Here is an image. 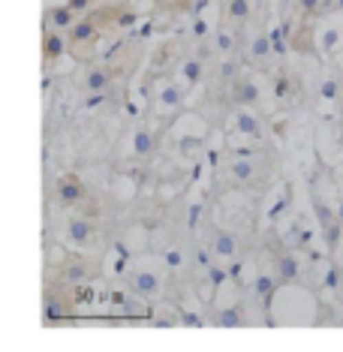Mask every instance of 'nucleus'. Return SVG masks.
I'll use <instances>...</instances> for the list:
<instances>
[{
  "label": "nucleus",
  "instance_id": "obj_10",
  "mask_svg": "<svg viewBox=\"0 0 343 352\" xmlns=\"http://www.w3.org/2000/svg\"><path fill=\"white\" fill-rule=\"evenodd\" d=\"M58 202L60 205H67V208H73V205H78L85 199V187H82V181L78 178H73V175H67V178H60L58 181Z\"/></svg>",
  "mask_w": 343,
  "mask_h": 352
},
{
  "label": "nucleus",
  "instance_id": "obj_26",
  "mask_svg": "<svg viewBox=\"0 0 343 352\" xmlns=\"http://www.w3.org/2000/svg\"><path fill=\"white\" fill-rule=\"evenodd\" d=\"M229 15H232V19H247V15H250V3H247V0H232V3H229Z\"/></svg>",
  "mask_w": 343,
  "mask_h": 352
},
{
  "label": "nucleus",
  "instance_id": "obj_17",
  "mask_svg": "<svg viewBox=\"0 0 343 352\" xmlns=\"http://www.w3.org/2000/svg\"><path fill=\"white\" fill-rule=\"evenodd\" d=\"M214 322H217L220 328H238V325H244V310L241 307L217 310V314H214Z\"/></svg>",
  "mask_w": 343,
  "mask_h": 352
},
{
  "label": "nucleus",
  "instance_id": "obj_11",
  "mask_svg": "<svg viewBox=\"0 0 343 352\" xmlns=\"http://www.w3.org/2000/svg\"><path fill=\"white\" fill-rule=\"evenodd\" d=\"M130 265H133V259H130V250H126L124 244H118L115 250L109 253V259H106L109 277H124V274H130Z\"/></svg>",
  "mask_w": 343,
  "mask_h": 352
},
{
  "label": "nucleus",
  "instance_id": "obj_15",
  "mask_svg": "<svg viewBox=\"0 0 343 352\" xmlns=\"http://www.w3.org/2000/svg\"><path fill=\"white\" fill-rule=\"evenodd\" d=\"M253 172H256V166H253L250 157H232V163H229V175L238 184H247L253 178Z\"/></svg>",
  "mask_w": 343,
  "mask_h": 352
},
{
  "label": "nucleus",
  "instance_id": "obj_21",
  "mask_svg": "<svg viewBox=\"0 0 343 352\" xmlns=\"http://www.w3.org/2000/svg\"><path fill=\"white\" fill-rule=\"evenodd\" d=\"M316 193H322V190H316ZM322 196L331 202V208H334V217H338V223L343 226V187H334L331 193H322Z\"/></svg>",
  "mask_w": 343,
  "mask_h": 352
},
{
  "label": "nucleus",
  "instance_id": "obj_5",
  "mask_svg": "<svg viewBox=\"0 0 343 352\" xmlns=\"http://www.w3.org/2000/svg\"><path fill=\"white\" fill-rule=\"evenodd\" d=\"M301 274H305V262H301V253L295 250H283L274 259V277L280 283H301Z\"/></svg>",
  "mask_w": 343,
  "mask_h": 352
},
{
  "label": "nucleus",
  "instance_id": "obj_31",
  "mask_svg": "<svg viewBox=\"0 0 343 352\" xmlns=\"http://www.w3.org/2000/svg\"><path fill=\"white\" fill-rule=\"evenodd\" d=\"M301 3H305V10L310 12V10H313V6H316V0H301Z\"/></svg>",
  "mask_w": 343,
  "mask_h": 352
},
{
  "label": "nucleus",
  "instance_id": "obj_3",
  "mask_svg": "<svg viewBox=\"0 0 343 352\" xmlns=\"http://www.w3.org/2000/svg\"><path fill=\"white\" fill-rule=\"evenodd\" d=\"M205 250L211 253V259L217 262V265H232L238 259V250H241V244H238V235L223 226H214L211 235H208V247Z\"/></svg>",
  "mask_w": 343,
  "mask_h": 352
},
{
  "label": "nucleus",
  "instance_id": "obj_7",
  "mask_svg": "<svg viewBox=\"0 0 343 352\" xmlns=\"http://www.w3.org/2000/svg\"><path fill=\"white\" fill-rule=\"evenodd\" d=\"M184 85H178L175 78H159L157 82V109L159 111H178L184 106Z\"/></svg>",
  "mask_w": 343,
  "mask_h": 352
},
{
  "label": "nucleus",
  "instance_id": "obj_34",
  "mask_svg": "<svg viewBox=\"0 0 343 352\" xmlns=\"http://www.w3.org/2000/svg\"><path fill=\"white\" fill-rule=\"evenodd\" d=\"M340 63H343V52H340Z\"/></svg>",
  "mask_w": 343,
  "mask_h": 352
},
{
  "label": "nucleus",
  "instance_id": "obj_30",
  "mask_svg": "<svg viewBox=\"0 0 343 352\" xmlns=\"http://www.w3.org/2000/svg\"><path fill=\"white\" fill-rule=\"evenodd\" d=\"M87 6V0H73V3H69V10H85Z\"/></svg>",
  "mask_w": 343,
  "mask_h": 352
},
{
  "label": "nucleus",
  "instance_id": "obj_24",
  "mask_svg": "<svg viewBox=\"0 0 343 352\" xmlns=\"http://www.w3.org/2000/svg\"><path fill=\"white\" fill-rule=\"evenodd\" d=\"M52 25L54 28H69L73 25V10H69V6H58V10H52Z\"/></svg>",
  "mask_w": 343,
  "mask_h": 352
},
{
  "label": "nucleus",
  "instance_id": "obj_12",
  "mask_svg": "<svg viewBox=\"0 0 343 352\" xmlns=\"http://www.w3.org/2000/svg\"><path fill=\"white\" fill-rule=\"evenodd\" d=\"M338 49H343V34L338 28H322L316 36V52L322 54V58H329V54H334Z\"/></svg>",
  "mask_w": 343,
  "mask_h": 352
},
{
  "label": "nucleus",
  "instance_id": "obj_1",
  "mask_svg": "<svg viewBox=\"0 0 343 352\" xmlns=\"http://www.w3.org/2000/svg\"><path fill=\"white\" fill-rule=\"evenodd\" d=\"M271 325H313L319 322V295L305 283H280L268 301Z\"/></svg>",
  "mask_w": 343,
  "mask_h": 352
},
{
  "label": "nucleus",
  "instance_id": "obj_18",
  "mask_svg": "<svg viewBox=\"0 0 343 352\" xmlns=\"http://www.w3.org/2000/svg\"><path fill=\"white\" fill-rule=\"evenodd\" d=\"M85 87L91 94H102L109 87V73L106 69H100V67H93V69H87V76H85Z\"/></svg>",
  "mask_w": 343,
  "mask_h": 352
},
{
  "label": "nucleus",
  "instance_id": "obj_33",
  "mask_svg": "<svg viewBox=\"0 0 343 352\" xmlns=\"http://www.w3.org/2000/svg\"><path fill=\"white\" fill-rule=\"evenodd\" d=\"M340 244H343V238H340ZM340 265H343V256H340Z\"/></svg>",
  "mask_w": 343,
  "mask_h": 352
},
{
  "label": "nucleus",
  "instance_id": "obj_6",
  "mask_svg": "<svg viewBox=\"0 0 343 352\" xmlns=\"http://www.w3.org/2000/svg\"><path fill=\"white\" fill-rule=\"evenodd\" d=\"M232 102L238 109H253V106H259L262 102V87L256 78H250V76H238L235 82H232Z\"/></svg>",
  "mask_w": 343,
  "mask_h": 352
},
{
  "label": "nucleus",
  "instance_id": "obj_2",
  "mask_svg": "<svg viewBox=\"0 0 343 352\" xmlns=\"http://www.w3.org/2000/svg\"><path fill=\"white\" fill-rule=\"evenodd\" d=\"M166 262L163 259H151V256H135L130 274H126V286L135 298L142 301H157L166 289Z\"/></svg>",
  "mask_w": 343,
  "mask_h": 352
},
{
  "label": "nucleus",
  "instance_id": "obj_28",
  "mask_svg": "<svg viewBox=\"0 0 343 352\" xmlns=\"http://www.w3.org/2000/svg\"><path fill=\"white\" fill-rule=\"evenodd\" d=\"M334 301H338V304H343V277H340L338 289H334Z\"/></svg>",
  "mask_w": 343,
  "mask_h": 352
},
{
  "label": "nucleus",
  "instance_id": "obj_19",
  "mask_svg": "<svg viewBox=\"0 0 343 352\" xmlns=\"http://www.w3.org/2000/svg\"><path fill=\"white\" fill-rule=\"evenodd\" d=\"M159 259L166 262V268H169V271H181V268L187 265V253L181 250V247H175V244L166 247V250L159 253Z\"/></svg>",
  "mask_w": 343,
  "mask_h": 352
},
{
  "label": "nucleus",
  "instance_id": "obj_13",
  "mask_svg": "<svg viewBox=\"0 0 343 352\" xmlns=\"http://www.w3.org/2000/svg\"><path fill=\"white\" fill-rule=\"evenodd\" d=\"M202 76H205V63L199 58H184L178 63V78L187 87H196L199 82H202Z\"/></svg>",
  "mask_w": 343,
  "mask_h": 352
},
{
  "label": "nucleus",
  "instance_id": "obj_20",
  "mask_svg": "<svg viewBox=\"0 0 343 352\" xmlns=\"http://www.w3.org/2000/svg\"><path fill=\"white\" fill-rule=\"evenodd\" d=\"M271 49H274V43H271L265 34H256L250 39V58L262 60V58H268V54H271Z\"/></svg>",
  "mask_w": 343,
  "mask_h": 352
},
{
  "label": "nucleus",
  "instance_id": "obj_9",
  "mask_svg": "<svg viewBox=\"0 0 343 352\" xmlns=\"http://www.w3.org/2000/svg\"><path fill=\"white\" fill-rule=\"evenodd\" d=\"M229 124H232V130L238 135H244V139H253V135H259V118L253 115V109H238L232 111V118H229Z\"/></svg>",
  "mask_w": 343,
  "mask_h": 352
},
{
  "label": "nucleus",
  "instance_id": "obj_29",
  "mask_svg": "<svg viewBox=\"0 0 343 352\" xmlns=\"http://www.w3.org/2000/svg\"><path fill=\"white\" fill-rule=\"evenodd\" d=\"M277 97H286V82H283V78H280V82H277Z\"/></svg>",
  "mask_w": 343,
  "mask_h": 352
},
{
  "label": "nucleus",
  "instance_id": "obj_25",
  "mask_svg": "<svg viewBox=\"0 0 343 352\" xmlns=\"http://www.w3.org/2000/svg\"><path fill=\"white\" fill-rule=\"evenodd\" d=\"M58 54H63V39L58 34L45 36V58H58Z\"/></svg>",
  "mask_w": 343,
  "mask_h": 352
},
{
  "label": "nucleus",
  "instance_id": "obj_4",
  "mask_svg": "<svg viewBox=\"0 0 343 352\" xmlns=\"http://www.w3.org/2000/svg\"><path fill=\"white\" fill-rule=\"evenodd\" d=\"M63 241L73 247V250H87L93 241V223L82 217V214H69L63 220Z\"/></svg>",
  "mask_w": 343,
  "mask_h": 352
},
{
  "label": "nucleus",
  "instance_id": "obj_22",
  "mask_svg": "<svg viewBox=\"0 0 343 352\" xmlns=\"http://www.w3.org/2000/svg\"><path fill=\"white\" fill-rule=\"evenodd\" d=\"M214 45H217L220 54H232L235 45H238V39H235V34H229V30H220L217 39H214Z\"/></svg>",
  "mask_w": 343,
  "mask_h": 352
},
{
  "label": "nucleus",
  "instance_id": "obj_23",
  "mask_svg": "<svg viewBox=\"0 0 343 352\" xmlns=\"http://www.w3.org/2000/svg\"><path fill=\"white\" fill-rule=\"evenodd\" d=\"M93 34H97V25H93V21H78L73 28V43H87Z\"/></svg>",
  "mask_w": 343,
  "mask_h": 352
},
{
  "label": "nucleus",
  "instance_id": "obj_8",
  "mask_svg": "<svg viewBox=\"0 0 343 352\" xmlns=\"http://www.w3.org/2000/svg\"><path fill=\"white\" fill-rule=\"evenodd\" d=\"M277 289H280V280H277L274 277V271H256V277H253V283H250V289H247V292H250L253 295V298H256L259 304H262V307H265L268 310V301L271 298H274V292Z\"/></svg>",
  "mask_w": 343,
  "mask_h": 352
},
{
  "label": "nucleus",
  "instance_id": "obj_27",
  "mask_svg": "<svg viewBox=\"0 0 343 352\" xmlns=\"http://www.w3.org/2000/svg\"><path fill=\"white\" fill-rule=\"evenodd\" d=\"M199 217H202V202H193V205L187 208V223H190V229L199 226Z\"/></svg>",
  "mask_w": 343,
  "mask_h": 352
},
{
  "label": "nucleus",
  "instance_id": "obj_14",
  "mask_svg": "<svg viewBox=\"0 0 343 352\" xmlns=\"http://www.w3.org/2000/svg\"><path fill=\"white\" fill-rule=\"evenodd\" d=\"M133 145H130V151L135 157H148L151 151H154V133L151 130H145V126H135L133 130Z\"/></svg>",
  "mask_w": 343,
  "mask_h": 352
},
{
  "label": "nucleus",
  "instance_id": "obj_16",
  "mask_svg": "<svg viewBox=\"0 0 343 352\" xmlns=\"http://www.w3.org/2000/svg\"><path fill=\"white\" fill-rule=\"evenodd\" d=\"M316 97L322 106H338V100H340V85H338V78H322V85H319V91H316Z\"/></svg>",
  "mask_w": 343,
  "mask_h": 352
},
{
  "label": "nucleus",
  "instance_id": "obj_32",
  "mask_svg": "<svg viewBox=\"0 0 343 352\" xmlns=\"http://www.w3.org/2000/svg\"><path fill=\"white\" fill-rule=\"evenodd\" d=\"M338 10H343V0H338Z\"/></svg>",
  "mask_w": 343,
  "mask_h": 352
}]
</instances>
